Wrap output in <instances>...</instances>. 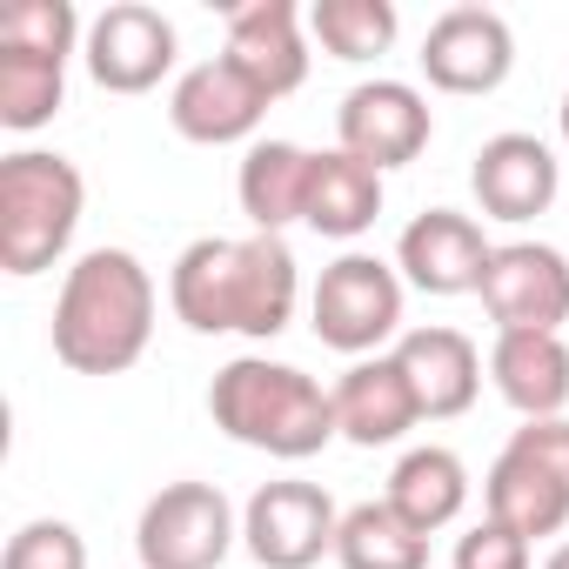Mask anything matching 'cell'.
<instances>
[{
  "label": "cell",
  "mask_w": 569,
  "mask_h": 569,
  "mask_svg": "<svg viewBox=\"0 0 569 569\" xmlns=\"http://www.w3.org/2000/svg\"><path fill=\"white\" fill-rule=\"evenodd\" d=\"M174 316L194 336H281L296 316V254L281 234H248V241H194L174 261Z\"/></svg>",
  "instance_id": "obj_1"
},
{
  "label": "cell",
  "mask_w": 569,
  "mask_h": 569,
  "mask_svg": "<svg viewBox=\"0 0 569 569\" xmlns=\"http://www.w3.org/2000/svg\"><path fill=\"white\" fill-rule=\"evenodd\" d=\"M154 336V281L128 248H94L54 302V356L74 376H128Z\"/></svg>",
  "instance_id": "obj_2"
},
{
  "label": "cell",
  "mask_w": 569,
  "mask_h": 569,
  "mask_svg": "<svg viewBox=\"0 0 569 569\" xmlns=\"http://www.w3.org/2000/svg\"><path fill=\"white\" fill-rule=\"evenodd\" d=\"M208 416L241 449H261V456H281V462H309L342 436L336 429V396H322L302 369L261 362V356H241L214 376Z\"/></svg>",
  "instance_id": "obj_3"
},
{
  "label": "cell",
  "mask_w": 569,
  "mask_h": 569,
  "mask_svg": "<svg viewBox=\"0 0 569 569\" xmlns=\"http://www.w3.org/2000/svg\"><path fill=\"white\" fill-rule=\"evenodd\" d=\"M88 181L68 154H8L0 161V268L8 274H41L68 254L81 228Z\"/></svg>",
  "instance_id": "obj_4"
},
{
  "label": "cell",
  "mask_w": 569,
  "mask_h": 569,
  "mask_svg": "<svg viewBox=\"0 0 569 569\" xmlns=\"http://www.w3.org/2000/svg\"><path fill=\"white\" fill-rule=\"evenodd\" d=\"M141 569H221L234 549V509L214 482H168L134 529Z\"/></svg>",
  "instance_id": "obj_5"
},
{
  "label": "cell",
  "mask_w": 569,
  "mask_h": 569,
  "mask_svg": "<svg viewBox=\"0 0 569 569\" xmlns=\"http://www.w3.org/2000/svg\"><path fill=\"white\" fill-rule=\"evenodd\" d=\"M402 329V281L376 254H342L316 281V342L342 356H369Z\"/></svg>",
  "instance_id": "obj_6"
},
{
  "label": "cell",
  "mask_w": 569,
  "mask_h": 569,
  "mask_svg": "<svg viewBox=\"0 0 569 569\" xmlns=\"http://www.w3.org/2000/svg\"><path fill=\"white\" fill-rule=\"evenodd\" d=\"M342 536V516L329 502V489L316 482H268L254 489L248 516H241V542L261 569H316Z\"/></svg>",
  "instance_id": "obj_7"
},
{
  "label": "cell",
  "mask_w": 569,
  "mask_h": 569,
  "mask_svg": "<svg viewBox=\"0 0 569 569\" xmlns=\"http://www.w3.org/2000/svg\"><path fill=\"white\" fill-rule=\"evenodd\" d=\"M482 309L496 322V336H556L569 322V261L542 241H509L489 254L482 274Z\"/></svg>",
  "instance_id": "obj_8"
},
{
  "label": "cell",
  "mask_w": 569,
  "mask_h": 569,
  "mask_svg": "<svg viewBox=\"0 0 569 569\" xmlns=\"http://www.w3.org/2000/svg\"><path fill=\"white\" fill-rule=\"evenodd\" d=\"M416 61L429 74V88H442V94H489L516 68V34L489 8H449L429 28V41H422Z\"/></svg>",
  "instance_id": "obj_9"
},
{
  "label": "cell",
  "mask_w": 569,
  "mask_h": 569,
  "mask_svg": "<svg viewBox=\"0 0 569 569\" xmlns=\"http://www.w3.org/2000/svg\"><path fill=\"white\" fill-rule=\"evenodd\" d=\"M342 154L369 161L376 174L382 168H409L422 148H429V101L409 88V81H369L342 101Z\"/></svg>",
  "instance_id": "obj_10"
},
{
  "label": "cell",
  "mask_w": 569,
  "mask_h": 569,
  "mask_svg": "<svg viewBox=\"0 0 569 569\" xmlns=\"http://www.w3.org/2000/svg\"><path fill=\"white\" fill-rule=\"evenodd\" d=\"M489 254L496 248L482 241V228L469 214H456V208L416 214L402 228V241H396V261H402V274L416 281L422 296H482Z\"/></svg>",
  "instance_id": "obj_11"
},
{
  "label": "cell",
  "mask_w": 569,
  "mask_h": 569,
  "mask_svg": "<svg viewBox=\"0 0 569 569\" xmlns=\"http://www.w3.org/2000/svg\"><path fill=\"white\" fill-rule=\"evenodd\" d=\"M168 68H174V28L141 0H121L88 28V74L108 94H148Z\"/></svg>",
  "instance_id": "obj_12"
},
{
  "label": "cell",
  "mask_w": 569,
  "mask_h": 569,
  "mask_svg": "<svg viewBox=\"0 0 569 569\" xmlns=\"http://www.w3.org/2000/svg\"><path fill=\"white\" fill-rule=\"evenodd\" d=\"M268 101L296 94L309 81V41H302V14L296 0H254V8L228 14V54Z\"/></svg>",
  "instance_id": "obj_13"
},
{
  "label": "cell",
  "mask_w": 569,
  "mask_h": 569,
  "mask_svg": "<svg viewBox=\"0 0 569 569\" xmlns=\"http://www.w3.org/2000/svg\"><path fill=\"white\" fill-rule=\"evenodd\" d=\"M168 114H174V134L201 141V148H228V141H241V134L261 128L268 94H261L234 61H201V68L181 74Z\"/></svg>",
  "instance_id": "obj_14"
},
{
  "label": "cell",
  "mask_w": 569,
  "mask_h": 569,
  "mask_svg": "<svg viewBox=\"0 0 569 569\" xmlns=\"http://www.w3.org/2000/svg\"><path fill=\"white\" fill-rule=\"evenodd\" d=\"M469 181H476L482 214H496V221H536L556 201V154L536 134H496V141H482Z\"/></svg>",
  "instance_id": "obj_15"
},
{
  "label": "cell",
  "mask_w": 569,
  "mask_h": 569,
  "mask_svg": "<svg viewBox=\"0 0 569 569\" xmlns=\"http://www.w3.org/2000/svg\"><path fill=\"white\" fill-rule=\"evenodd\" d=\"M422 422V402L402 376L396 356H376V362H356L342 382H336V429L356 442V449H382L396 436H409Z\"/></svg>",
  "instance_id": "obj_16"
},
{
  "label": "cell",
  "mask_w": 569,
  "mask_h": 569,
  "mask_svg": "<svg viewBox=\"0 0 569 569\" xmlns=\"http://www.w3.org/2000/svg\"><path fill=\"white\" fill-rule=\"evenodd\" d=\"M396 362H402V376H409L429 422L462 416L476 402V389H482V356H476V342L462 329H416V336H402Z\"/></svg>",
  "instance_id": "obj_17"
},
{
  "label": "cell",
  "mask_w": 569,
  "mask_h": 569,
  "mask_svg": "<svg viewBox=\"0 0 569 569\" xmlns=\"http://www.w3.org/2000/svg\"><path fill=\"white\" fill-rule=\"evenodd\" d=\"M489 376L502 389V402L529 422H556L562 402H569V349L562 336H496V356H489Z\"/></svg>",
  "instance_id": "obj_18"
},
{
  "label": "cell",
  "mask_w": 569,
  "mask_h": 569,
  "mask_svg": "<svg viewBox=\"0 0 569 569\" xmlns=\"http://www.w3.org/2000/svg\"><path fill=\"white\" fill-rule=\"evenodd\" d=\"M482 502H489V522L516 529V536H556L569 522V482L556 469H542L529 449H502L489 482H482Z\"/></svg>",
  "instance_id": "obj_19"
},
{
  "label": "cell",
  "mask_w": 569,
  "mask_h": 569,
  "mask_svg": "<svg viewBox=\"0 0 569 569\" xmlns=\"http://www.w3.org/2000/svg\"><path fill=\"white\" fill-rule=\"evenodd\" d=\"M309 174L316 154H302L296 141H254L241 161V214L254 221V234H281L289 221L309 214Z\"/></svg>",
  "instance_id": "obj_20"
},
{
  "label": "cell",
  "mask_w": 569,
  "mask_h": 569,
  "mask_svg": "<svg viewBox=\"0 0 569 569\" xmlns=\"http://www.w3.org/2000/svg\"><path fill=\"white\" fill-rule=\"evenodd\" d=\"M376 214H382V174L369 168V161H356V154H316V174H309V228L316 234H329V241H349V234H362V228H376Z\"/></svg>",
  "instance_id": "obj_21"
},
{
  "label": "cell",
  "mask_w": 569,
  "mask_h": 569,
  "mask_svg": "<svg viewBox=\"0 0 569 569\" xmlns=\"http://www.w3.org/2000/svg\"><path fill=\"white\" fill-rule=\"evenodd\" d=\"M462 502H469V469L449 449H409L389 476V509L422 536L449 529L462 516Z\"/></svg>",
  "instance_id": "obj_22"
},
{
  "label": "cell",
  "mask_w": 569,
  "mask_h": 569,
  "mask_svg": "<svg viewBox=\"0 0 569 569\" xmlns=\"http://www.w3.org/2000/svg\"><path fill=\"white\" fill-rule=\"evenodd\" d=\"M336 562L342 569H429V536L409 529L389 502H362L342 516Z\"/></svg>",
  "instance_id": "obj_23"
},
{
  "label": "cell",
  "mask_w": 569,
  "mask_h": 569,
  "mask_svg": "<svg viewBox=\"0 0 569 569\" xmlns=\"http://www.w3.org/2000/svg\"><path fill=\"white\" fill-rule=\"evenodd\" d=\"M309 34L336 61H376L396 41V8H389V0H316V8H309Z\"/></svg>",
  "instance_id": "obj_24"
},
{
  "label": "cell",
  "mask_w": 569,
  "mask_h": 569,
  "mask_svg": "<svg viewBox=\"0 0 569 569\" xmlns=\"http://www.w3.org/2000/svg\"><path fill=\"white\" fill-rule=\"evenodd\" d=\"M68 94V61H41V54H0V128H48L61 114Z\"/></svg>",
  "instance_id": "obj_25"
},
{
  "label": "cell",
  "mask_w": 569,
  "mask_h": 569,
  "mask_svg": "<svg viewBox=\"0 0 569 569\" xmlns=\"http://www.w3.org/2000/svg\"><path fill=\"white\" fill-rule=\"evenodd\" d=\"M74 41H81V14L68 0H8V8H0V54L68 61Z\"/></svg>",
  "instance_id": "obj_26"
},
{
  "label": "cell",
  "mask_w": 569,
  "mask_h": 569,
  "mask_svg": "<svg viewBox=\"0 0 569 569\" xmlns=\"http://www.w3.org/2000/svg\"><path fill=\"white\" fill-rule=\"evenodd\" d=\"M0 569H88V542H81L74 522L41 516V522H21V529L8 536Z\"/></svg>",
  "instance_id": "obj_27"
},
{
  "label": "cell",
  "mask_w": 569,
  "mask_h": 569,
  "mask_svg": "<svg viewBox=\"0 0 569 569\" xmlns=\"http://www.w3.org/2000/svg\"><path fill=\"white\" fill-rule=\"evenodd\" d=\"M456 569H529V536H516L502 522H476L456 542Z\"/></svg>",
  "instance_id": "obj_28"
},
{
  "label": "cell",
  "mask_w": 569,
  "mask_h": 569,
  "mask_svg": "<svg viewBox=\"0 0 569 569\" xmlns=\"http://www.w3.org/2000/svg\"><path fill=\"white\" fill-rule=\"evenodd\" d=\"M509 442H516V449H529L542 469H556V476L569 482V422H562V416H556V422H529V429H516Z\"/></svg>",
  "instance_id": "obj_29"
},
{
  "label": "cell",
  "mask_w": 569,
  "mask_h": 569,
  "mask_svg": "<svg viewBox=\"0 0 569 569\" xmlns=\"http://www.w3.org/2000/svg\"><path fill=\"white\" fill-rule=\"evenodd\" d=\"M542 569H569V542H562V549H556V556H549Z\"/></svg>",
  "instance_id": "obj_30"
},
{
  "label": "cell",
  "mask_w": 569,
  "mask_h": 569,
  "mask_svg": "<svg viewBox=\"0 0 569 569\" xmlns=\"http://www.w3.org/2000/svg\"><path fill=\"white\" fill-rule=\"evenodd\" d=\"M562 141H569V94H562Z\"/></svg>",
  "instance_id": "obj_31"
}]
</instances>
